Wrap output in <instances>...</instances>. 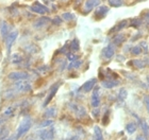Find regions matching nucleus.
Masks as SVG:
<instances>
[{
  "instance_id": "17",
  "label": "nucleus",
  "mask_w": 149,
  "mask_h": 140,
  "mask_svg": "<svg viewBox=\"0 0 149 140\" xmlns=\"http://www.w3.org/2000/svg\"><path fill=\"white\" fill-rule=\"evenodd\" d=\"M137 128V125L135 122H129L127 125H126V131L129 133V134H134L135 131Z\"/></svg>"
},
{
  "instance_id": "6",
  "label": "nucleus",
  "mask_w": 149,
  "mask_h": 140,
  "mask_svg": "<svg viewBox=\"0 0 149 140\" xmlns=\"http://www.w3.org/2000/svg\"><path fill=\"white\" fill-rule=\"evenodd\" d=\"M17 35H18V32L13 31V32H10V34L6 36V50H8V52H9V53H10V50H11V47L13 46V44H14L15 39L17 38Z\"/></svg>"
},
{
  "instance_id": "7",
  "label": "nucleus",
  "mask_w": 149,
  "mask_h": 140,
  "mask_svg": "<svg viewBox=\"0 0 149 140\" xmlns=\"http://www.w3.org/2000/svg\"><path fill=\"white\" fill-rule=\"evenodd\" d=\"M96 84H97V79L93 78V79H91V80H88L87 82H85V83L82 85L81 89H82L84 92H90L91 90H93L94 87L96 86Z\"/></svg>"
},
{
  "instance_id": "9",
  "label": "nucleus",
  "mask_w": 149,
  "mask_h": 140,
  "mask_svg": "<svg viewBox=\"0 0 149 140\" xmlns=\"http://www.w3.org/2000/svg\"><path fill=\"white\" fill-rule=\"evenodd\" d=\"M60 84L61 83H56V84H54L51 87V89H50V92H49V94H48V97L46 98V100H45V102H44V106H46L48 103L52 100V98L54 96H56V91H58V89H59V87H60Z\"/></svg>"
},
{
  "instance_id": "25",
  "label": "nucleus",
  "mask_w": 149,
  "mask_h": 140,
  "mask_svg": "<svg viewBox=\"0 0 149 140\" xmlns=\"http://www.w3.org/2000/svg\"><path fill=\"white\" fill-rule=\"evenodd\" d=\"M53 124V121L52 120H44L43 122H40V125H38V128H48L50 125Z\"/></svg>"
},
{
  "instance_id": "31",
  "label": "nucleus",
  "mask_w": 149,
  "mask_h": 140,
  "mask_svg": "<svg viewBox=\"0 0 149 140\" xmlns=\"http://www.w3.org/2000/svg\"><path fill=\"white\" fill-rule=\"evenodd\" d=\"M141 23H142V21H141L140 19H137V18L133 19V20L131 21V26H132V27H134V28H139V27L141 26Z\"/></svg>"
},
{
  "instance_id": "8",
  "label": "nucleus",
  "mask_w": 149,
  "mask_h": 140,
  "mask_svg": "<svg viewBox=\"0 0 149 140\" xmlns=\"http://www.w3.org/2000/svg\"><path fill=\"white\" fill-rule=\"evenodd\" d=\"M0 34H1V37L4 38V39L10 34V26L6 20L0 21Z\"/></svg>"
},
{
  "instance_id": "42",
  "label": "nucleus",
  "mask_w": 149,
  "mask_h": 140,
  "mask_svg": "<svg viewBox=\"0 0 149 140\" xmlns=\"http://www.w3.org/2000/svg\"><path fill=\"white\" fill-rule=\"evenodd\" d=\"M148 126H149V124H148Z\"/></svg>"
},
{
  "instance_id": "21",
  "label": "nucleus",
  "mask_w": 149,
  "mask_h": 140,
  "mask_svg": "<svg viewBox=\"0 0 149 140\" xmlns=\"http://www.w3.org/2000/svg\"><path fill=\"white\" fill-rule=\"evenodd\" d=\"M132 65L135 67V68L137 69H143L145 66H146V64H145V62L144 61H141V59H133V62H132Z\"/></svg>"
},
{
  "instance_id": "41",
  "label": "nucleus",
  "mask_w": 149,
  "mask_h": 140,
  "mask_svg": "<svg viewBox=\"0 0 149 140\" xmlns=\"http://www.w3.org/2000/svg\"><path fill=\"white\" fill-rule=\"evenodd\" d=\"M29 140H35V139H29Z\"/></svg>"
},
{
  "instance_id": "32",
  "label": "nucleus",
  "mask_w": 149,
  "mask_h": 140,
  "mask_svg": "<svg viewBox=\"0 0 149 140\" xmlns=\"http://www.w3.org/2000/svg\"><path fill=\"white\" fill-rule=\"evenodd\" d=\"M67 59H68L70 62H74V61L79 59V57H78V55H76V54H72V53H67Z\"/></svg>"
},
{
  "instance_id": "15",
  "label": "nucleus",
  "mask_w": 149,
  "mask_h": 140,
  "mask_svg": "<svg viewBox=\"0 0 149 140\" xmlns=\"http://www.w3.org/2000/svg\"><path fill=\"white\" fill-rule=\"evenodd\" d=\"M108 12H109V8L106 6H100L99 9L97 10L96 12V16H98L99 18H102V17H104V15L106 14H108Z\"/></svg>"
},
{
  "instance_id": "24",
  "label": "nucleus",
  "mask_w": 149,
  "mask_h": 140,
  "mask_svg": "<svg viewBox=\"0 0 149 140\" xmlns=\"http://www.w3.org/2000/svg\"><path fill=\"white\" fill-rule=\"evenodd\" d=\"M124 41H125V36H124V35H121V34L115 35V37L113 38V43H114L115 45L121 44Z\"/></svg>"
},
{
  "instance_id": "23",
  "label": "nucleus",
  "mask_w": 149,
  "mask_h": 140,
  "mask_svg": "<svg viewBox=\"0 0 149 140\" xmlns=\"http://www.w3.org/2000/svg\"><path fill=\"white\" fill-rule=\"evenodd\" d=\"M109 4L114 8H118L124 4V0H109Z\"/></svg>"
},
{
  "instance_id": "11",
  "label": "nucleus",
  "mask_w": 149,
  "mask_h": 140,
  "mask_svg": "<svg viewBox=\"0 0 149 140\" xmlns=\"http://www.w3.org/2000/svg\"><path fill=\"white\" fill-rule=\"evenodd\" d=\"M91 103H92V106L93 107H98L100 104V97H99V89L98 88H95L93 94H92V98H91Z\"/></svg>"
},
{
  "instance_id": "36",
  "label": "nucleus",
  "mask_w": 149,
  "mask_h": 140,
  "mask_svg": "<svg viewBox=\"0 0 149 140\" xmlns=\"http://www.w3.org/2000/svg\"><path fill=\"white\" fill-rule=\"evenodd\" d=\"M3 124H4V119H0V133L3 130H6V128H3Z\"/></svg>"
},
{
  "instance_id": "29",
  "label": "nucleus",
  "mask_w": 149,
  "mask_h": 140,
  "mask_svg": "<svg viewBox=\"0 0 149 140\" xmlns=\"http://www.w3.org/2000/svg\"><path fill=\"white\" fill-rule=\"evenodd\" d=\"M127 25H128V20H123V21H120L117 26H116L117 28H115V30L119 31V30H121V29L126 28V27H127Z\"/></svg>"
},
{
  "instance_id": "27",
  "label": "nucleus",
  "mask_w": 149,
  "mask_h": 140,
  "mask_svg": "<svg viewBox=\"0 0 149 140\" xmlns=\"http://www.w3.org/2000/svg\"><path fill=\"white\" fill-rule=\"evenodd\" d=\"M141 128H142V130H143L144 134L146 135V136H149V126L148 124L146 123V121H142V124H141Z\"/></svg>"
},
{
  "instance_id": "16",
  "label": "nucleus",
  "mask_w": 149,
  "mask_h": 140,
  "mask_svg": "<svg viewBox=\"0 0 149 140\" xmlns=\"http://www.w3.org/2000/svg\"><path fill=\"white\" fill-rule=\"evenodd\" d=\"M10 62L12 64H19V63L22 62V56L19 53H14L10 57Z\"/></svg>"
},
{
  "instance_id": "22",
  "label": "nucleus",
  "mask_w": 149,
  "mask_h": 140,
  "mask_svg": "<svg viewBox=\"0 0 149 140\" xmlns=\"http://www.w3.org/2000/svg\"><path fill=\"white\" fill-rule=\"evenodd\" d=\"M82 64V61L81 59H77V61H74V62H72L70 64L68 65V69L69 70H72V69H74V68H79Z\"/></svg>"
},
{
  "instance_id": "40",
  "label": "nucleus",
  "mask_w": 149,
  "mask_h": 140,
  "mask_svg": "<svg viewBox=\"0 0 149 140\" xmlns=\"http://www.w3.org/2000/svg\"><path fill=\"white\" fill-rule=\"evenodd\" d=\"M147 82H148V83H149V75H148V77H147Z\"/></svg>"
},
{
  "instance_id": "33",
  "label": "nucleus",
  "mask_w": 149,
  "mask_h": 140,
  "mask_svg": "<svg viewBox=\"0 0 149 140\" xmlns=\"http://www.w3.org/2000/svg\"><path fill=\"white\" fill-rule=\"evenodd\" d=\"M119 98H120V100H125L127 98V90L126 89H120V91H119Z\"/></svg>"
},
{
  "instance_id": "28",
  "label": "nucleus",
  "mask_w": 149,
  "mask_h": 140,
  "mask_svg": "<svg viewBox=\"0 0 149 140\" xmlns=\"http://www.w3.org/2000/svg\"><path fill=\"white\" fill-rule=\"evenodd\" d=\"M142 51H143V50H142V47L141 46H135L131 49V53L134 54V55H140L141 53H142Z\"/></svg>"
},
{
  "instance_id": "13",
  "label": "nucleus",
  "mask_w": 149,
  "mask_h": 140,
  "mask_svg": "<svg viewBox=\"0 0 149 140\" xmlns=\"http://www.w3.org/2000/svg\"><path fill=\"white\" fill-rule=\"evenodd\" d=\"M99 4H100V0H87L86 2H85L84 8H85L86 11H91L92 9L98 6Z\"/></svg>"
},
{
  "instance_id": "10",
  "label": "nucleus",
  "mask_w": 149,
  "mask_h": 140,
  "mask_svg": "<svg viewBox=\"0 0 149 140\" xmlns=\"http://www.w3.org/2000/svg\"><path fill=\"white\" fill-rule=\"evenodd\" d=\"M102 54L106 59H111L113 57V55L115 54V47L113 46V44H110L102 50Z\"/></svg>"
},
{
  "instance_id": "4",
  "label": "nucleus",
  "mask_w": 149,
  "mask_h": 140,
  "mask_svg": "<svg viewBox=\"0 0 149 140\" xmlns=\"http://www.w3.org/2000/svg\"><path fill=\"white\" fill-rule=\"evenodd\" d=\"M30 10H31L32 12L40 14V15H44V14H46V13L49 12L48 8H47V6H43V4H42V3H40V2L33 3V4L30 6Z\"/></svg>"
},
{
  "instance_id": "2",
  "label": "nucleus",
  "mask_w": 149,
  "mask_h": 140,
  "mask_svg": "<svg viewBox=\"0 0 149 140\" xmlns=\"http://www.w3.org/2000/svg\"><path fill=\"white\" fill-rule=\"evenodd\" d=\"M8 78L10 80H15V81H22V80H28L30 78L28 72L25 71H14L8 74Z\"/></svg>"
},
{
  "instance_id": "26",
  "label": "nucleus",
  "mask_w": 149,
  "mask_h": 140,
  "mask_svg": "<svg viewBox=\"0 0 149 140\" xmlns=\"http://www.w3.org/2000/svg\"><path fill=\"white\" fill-rule=\"evenodd\" d=\"M14 114V106H10L8 108L2 112V116L4 117H10V116H12Z\"/></svg>"
},
{
  "instance_id": "20",
  "label": "nucleus",
  "mask_w": 149,
  "mask_h": 140,
  "mask_svg": "<svg viewBox=\"0 0 149 140\" xmlns=\"http://www.w3.org/2000/svg\"><path fill=\"white\" fill-rule=\"evenodd\" d=\"M79 49H80L79 41H78L77 38H74V39L72 41V43H70V50H72V52H76V51H79Z\"/></svg>"
},
{
  "instance_id": "12",
  "label": "nucleus",
  "mask_w": 149,
  "mask_h": 140,
  "mask_svg": "<svg viewBox=\"0 0 149 140\" xmlns=\"http://www.w3.org/2000/svg\"><path fill=\"white\" fill-rule=\"evenodd\" d=\"M50 21H51V19H50L49 17H42V18L37 19L36 21L33 23V27H34L35 29H40L48 25Z\"/></svg>"
},
{
  "instance_id": "19",
  "label": "nucleus",
  "mask_w": 149,
  "mask_h": 140,
  "mask_svg": "<svg viewBox=\"0 0 149 140\" xmlns=\"http://www.w3.org/2000/svg\"><path fill=\"white\" fill-rule=\"evenodd\" d=\"M44 116H45V117H48V118H53V117L56 116V109L54 108V107H50V108H48L46 112H45Z\"/></svg>"
},
{
  "instance_id": "3",
  "label": "nucleus",
  "mask_w": 149,
  "mask_h": 140,
  "mask_svg": "<svg viewBox=\"0 0 149 140\" xmlns=\"http://www.w3.org/2000/svg\"><path fill=\"white\" fill-rule=\"evenodd\" d=\"M38 136H40V140H53V138H54V130H53V128H45L44 130L38 132Z\"/></svg>"
},
{
  "instance_id": "30",
  "label": "nucleus",
  "mask_w": 149,
  "mask_h": 140,
  "mask_svg": "<svg viewBox=\"0 0 149 140\" xmlns=\"http://www.w3.org/2000/svg\"><path fill=\"white\" fill-rule=\"evenodd\" d=\"M62 18L65 19V20H72L74 18V15L72 13H64L62 15Z\"/></svg>"
},
{
  "instance_id": "18",
  "label": "nucleus",
  "mask_w": 149,
  "mask_h": 140,
  "mask_svg": "<svg viewBox=\"0 0 149 140\" xmlns=\"http://www.w3.org/2000/svg\"><path fill=\"white\" fill-rule=\"evenodd\" d=\"M94 136H95V140H103L102 137V132L99 126H95L94 128Z\"/></svg>"
},
{
  "instance_id": "5",
  "label": "nucleus",
  "mask_w": 149,
  "mask_h": 140,
  "mask_svg": "<svg viewBox=\"0 0 149 140\" xmlns=\"http://www.w3.org/2000/svg\"><path fill=\"white\" fill-rule=\"evenodd\" d=\"M14 88H15L17 91H22V92H27V91L31 90V85L25 82V80H22V81H18L14 85Z\"/></svg>"
},
{
  "instance_id": "39",
  "label": "nucleus",
  "mask_w": 149,
  "mask_h": 140,
  "mask_svg": "<svg viewBox=\"0 0 149 140\" xmlns=\"http://www.w3.org/2000/svg\"><path fill=\"white\" fill-rule=\"evenodd\" d=\"M4 140H16V139H15V137H14V138L10 137V138H6V139H4Z\"/></svg>"
},
{
  "instance_id": "35",
  "label": "nucleus",
  "mask_w": 149,
  "mask_h": 140,
  "mask_svg": "<svg viewBox=\"0 0 149 140\" xmlns=\"http://www.w3.org/2000/svg\"><path fill=\"white\" fill-rule=\"evenodd\" d=\"M144 103H145V106H146L147 110L149 112V97L148 96H146L144 98Z\"/></svg>"
},
{
  "instance_id": "34",
  "label": "nucleus",
  "mask_w": 149,
  "mask_h": 140,
  "mask_svg": "<svg viewBox=\"0 0 149 140\" xmlns=\"http://www.w3.org/2000/svg\"><path fill=\"white\" fill-rule=\"evenodd\" d=\"M52 22L54 23V25L59 26V25H61V22H62V18H60V17H54Z\"/></svg>"
},
{
  "instance_id": "1",
  "label": "nucleus",
  "mask_w": 149,
  "mask_h": 140,
  "mask_svg": "<svg viewBox=\"0 0 149 140\" xmlns=\"http://www.w3.org/2000/svg\"><path fill=\"white\" fill-rule=\"evenodd\" d=\"M32 128V119L30 117H26L22 122H20V124L18 125V128H17V131H16V134H15V139H19V138L24 136L26 133H28L29 130Z\"/></svg>"
},
{
  "instance_id": "37",
  "label": "nucleus",
  "mask_w": 149,
  "mask_h": 140,
  "mask_svg": "<svg viewBox=\"0 0 149 140\" xmlns=\"http://www.w3.org/2000/svg\"><path fill=\"white\" fill-rule=\"evenodd\" d=\"M144 18L146 19V20H148L149 21V11H147L145 14H144Z\"/></svg>"
},
{
  "instance_id": "38",
  "label": "nucleus",
  "mask_w": 149,
  "mask_h": 140,
  "mask_svg": "<svg viewBox=\"0 0 149 140\" xmlns=\"http://www.w3.org/2000/svg\"><path fill=\"white\" fill-rule=\"evenodd\" d=\"M135 140H145V138H144L143 136H137Z\"/></svg>"
},
{
  "instance_id": "14",
  "label": "nucleus",
  "mask_w": 149,
  "mask_h": 140,
  "mask_svg": "<svg viewBox=\"0 0 149 140\" xmlns=\"http://www.w3.org/2000/svg\"><path fill=\"white\" fill-rule=\"evenodd\" d=\"M101 85H102L104 88H113V87H115V86L119 85V81H115V80L110 81V80H107V81L101 82Z\"/></svg>"
}]
</instances>
